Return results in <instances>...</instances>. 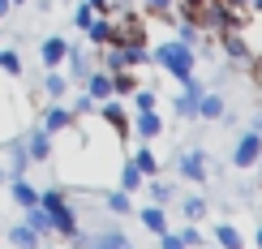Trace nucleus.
Wrapping results in <instances>:
<instances>
[{
  "mask_svg": "<svg viewBox=\"0 0 262 249\" xmlns=\"http://www.w3.org/2000/svg\"><path fill=\"white\" fill-rule=\"evenodd\" d=\"M134 103H138V112H146V107H155V90H134Z\"/></svg>",
  "mask_w": 262,
  "mask_h": 249,
  "instance_id": "nucleus-35",
  "label": "nucleus"
},
{
  "mask_svg": "<svg viewBox=\"0 0 262 249\" xmlns=\"http://www.w3.org/2000/svg\"><path fill=\"white\" fill-rule=\"evenodd\" d=\"M52 150H56V146H52V133H48V129H35V133L26 138V155H30V159H52Z\"/></svg>",
  "mask_w": 262,
  "mask_h": 249,
  "instance_id": "nucleus-10",
  "label": "nucleus"
},
{
  "mask_svg": "<svg viewBox=\"0 0 262 249\" xmlns=\"http://www.w3.org/2000/svg\"><path fill=\"white\" fill-rule=\"evenodd\" d=\"M198 116L220 121V116H224V95H202V99H198Z\"/></svg>",
  "mask_w": 262,
  "mask_h": 249,
  "instance_id": "nucleus-18",
  "label": "nucleus"
},
{
  "mask_svg": "<svg viewBox=\"0 0 262 249\" xmlns=\"http://www.w3.org/2000/svg\"><path fill=\"white\" fill-rule=\"evenodd\" d=\"M91 9L103 13V17H112V13H121V9H129V0H91Z\"/></svg>",
  "mask_w": 262,
  "mask_h": 249,
  "instance_id": "nucleus-28",
  "label": "nucleus"
},
{
  "mask_svg": "<svg viewBox=\"0 0 262 249\" xmlns=\"http://www.w3.org/2000/svg\"><path fill=\"white\" fill-rule=\"evenodd\" d=\"M220 35H224V52H228V56H232V60H249V48H245V39L236 35L232 26H224Z\"/></svg>",
  "mask_w": 262,
  "mask_h": 249,
  "instance_id": "nucleus-14",
  "label": "nucleus"
},
{
  "mask_svg": "<svg viewBox=\"0 0 262 249\" xmlns=\"http://www.w3.org/2000/svg\"><path fill=\"white\" fill-rule=\"evenodd\" d=\"M258 245H262V228H258Z\"/></svg>",
  "mask_w": 262,
  "mask_h": 249,
  "instance_id": "nucleus-41",
  "label": "nucleus"
},
{
  "mask_svg": "<svg viewBox=\"0 0 262 249\" xmlns=\"http://www.w3.org/2000/svg\"><path fill=\"white\" fill-rule=\"evenodd\" d=\"M9 5H13V0H0V17H5V13H9Z\"/></svg>",
  "mask_w": 262,
  "mask_h": 249,
  "instance_id": "nucleus-40",
  "label": "nucleus"
},
{
  "mask_svg": "<svg viewBox=\"0 0 262 249\" xmlns=\"http://www.w3.org/2000/svg\"><path fill=\"white\" fill-rule=\"evenodd\" d=\"M107 73H112V95H134L138 90V78L129 69H107Z\"/></svg>",
  "mask_w": 262,
  "mask_h": 249,
  "instance_id": "nucleus-17",
  "label": "nucleus"
},
{
  "mask_svg": "<svg viewBox=\"0 0 262 249\" xmlns=\"http://www.w3.org/2000/svg\"><path fill=\"white\" fill-rule=\"evenodd\" d=\"M146 5L155 9V13H163V9H172V5H177V0H146Z\"/></svg>",
  "mask_w": 262,
  "mask_h": 249,
  "instance_id": "nucleus-39",
  "label": "nucleus"
},
{
  "mask_svg": "<svg viewBox=\"0 0 262 249\" xmlns=\"http://www.w3.org/2000/svg\"><path fill=\"white\" fill-rule=\"evenodd\" d=\"M13 5H21V0H13Z\"/></svg>",
  "mask_w": 262,
  "mask_h": 249,
  "instance_id": "nucleus-43",
  "label": "nucleus"
},
{
  "mask_svg": "<svg viewBox=\"0 0 262 249\" xmlns=\"http://www.w3.org/2000/svg\"><path fill=\"white\" fill-rule=\"evenodd\" d=\"M9 241H13V245H21V249H35V245H39V232L30 228V223H17V228L9 232Z\"/></svg>",
  "mask_w": 262,
  "mask_h": 249,
  "instance_id": "nucleus-21",
  "label": "nucleus"
},
{
  "mask_svg": "<svg viewBox=\"0 0 262 249\" xmlns=\"http://www.w3.org/2000/svg\"><path fill=\"white\" fill-rule=\"evenodd\" d=\"M99 112H103V121L112 125L116 133H129V121H125V116H121V103H112V99H103V107H99Z\"/></svg>",
  "mask_w": 262,
  "mask_h": 249,
  "instance_id": "nucleus-19",
  "label": "nucleus"
},
{
  "mask_svg": "<svg viewBox=\"0 0 262 249\" xmlns=\"http://www.w3.org/2000/svg\"><path fill=\"white\" fill-rule=\"evenodd\" d=\"M64 60H69L73 78H86V52L82 48H69V52H64Z\"/></svg>",
  "mask_w": 262,
  "mask_h": 249,
  "instance_id": "nucleus-26",
  "label": "nucleus"
},
{
  "mask_svg": "<svg viewBox=\"0 0 262 249\" xmlns=\"http://www.w3.org/2000/svg\"><path fill=\"white\" fill-rule=\"evenodd\" d=\"M86 39H91L95 48H107V43H112V21H107L103 13H95L91 26H86Z\"/></svg>",
  "mask_w": 262,
  "mask_h": 249,
  "instance_id": "nucleus-12",
  "label": "nucleus"
},
{
  "mask_svg": "<svg viewBox=\"0 0 262 249\" xmlns=\"http://www.w3.org/2000/svg\"><path fill=\"white\" fill-rule=\"evenodd\" d=\"M134 129H138V138H146V142H155V138L163 133V121H159V112H155V107H146V112H138Z\"/></svg>",
  "mask_w": 262,
  "mask_h": 249,
  "instance_id": "nucleus-8",
  "label": "nucleus"
},
{
  "mask_svg": "<svg viewBox=\"0 0 262 249\" xmlns=\"http://www.w3.org/2000/svg\"><path fill=\"white\" fill-rule=\"evenodd\" d=\"M69 125H73V112H69V107H60V103H52V107H48V116H43V129L56 138L60 129H69Z\"/></svg>",
  "mask_w": 262,
  "mask_h": 249,
  "instance_id": "nucleus-11",
  "label": "nucleus"
},
{
  "mask_svg": "<svg viewBox=\"0 0 262 249\" xmlns=\"http://www.w3.org/2000/svg\"><path fill=\"white\" fill-rule=\"evenodd\" d=\"M198 99H202V82L189 78V82H185V90H181V99H177V112L185 116V121H193V116H198Z\"/></svg>",
  "mask_w": 262,
  "mask_h": 249,
  "instance_id": "nucleus-5",
  "label": "nucleus"
},
{
  "mask_svg": "<svg viewBox=\"0 0 262 249\" xmlns=\"http://www.w3.org/2000/svg\"><path fill=\"white\" fill-rule=\"evenodd\" d=\"M39 207H48L52 215V232H60V236H78V215H73V207L64 202V193L60 189H48V193H39Z\"/></svg>",
  "mask_w": 262,
  "mask_h": 249,
  "instance_id": "nucleus-2",
  "label": "nucleus"
},
{
  "mask_svg": "<svg viewBox=\"0 0 262 249\" xmlns=\"http://www.w3.org/2000/svg\"><path fill=\"white\" fill-rule=\"evenodd\" d=\"M26 164H30L26 142H17V146H13V176H21V172H26Z\"/></svg>",
  "mask_w": 262,
  "mask_h": 249,
  "instance_id": "nucleus-31",
  "label": "nucleus"
},
{
  "mask_svg": "<svg viewBox=\"0 0 262 249\" xmlns=\"http://www.w3.org/2000/svg\"><path fill=\"white\" fill-rule=\"evenodd\" d=\"M215 241H220V245H228V249H241V232H236V228H228V223H220V228H215Z\"/></svg>",
  "mask_w": 262,
  "mask_h": 249,
  "instance_id": "nucleus-27",
  "label": "nucleus"
},
{
  "mask_svg": "<svg viewBox=\"0 0 262 249\" xmlns=\"http://www.w3.org/2000/svg\"><path fill=\"white\" fill-rule=\"evenodd\" d=\"M0 180H5V172H0Z\"/></svg>",
  "mask_w": 262,
  "mask_h": 249,
  "instance_id": "nucleus-42",
  "label": "nucleus"
},
{
  "mask_svg": "<svg viewBox=\"0 0 262 249\" xmlns=\"http://www.w3.org/2000/svg\"><path fill=\"white\" fill-rule=\"evenodd\" d=\"M150 52L142 43H107V56H103V69H138L146 64Z\"/></svg>",
  "mask_w": 262,
  "mask_h": 249,
  "instance_id": "nucleus-3",
  "label": "nucleus"
},
{
  "mask_svg": "<svg viewBox=\"0 0 262 249\" xmlns=\"http://www.w3.org/2000/svg\"><path fill=\"white\" fill-rule=\"evenodd\" d=\"M198 35H202V30L193 26L189 17H181V43H189V48H193V43H198Z\"/></svg>",
  "mask_w": 262,
  "mask_h": 249,
  "instance_id": "nucleus-32",
  "label": "nucleus"
},
{
  "mask_svg": "<svg viewBox=\"0 0 262 249\" xmlns=\"http://www.w3.org/2000/svg\"><path fill=\"white\" fill-rule=\"evenodd\" d=\"M91 17H95L91 0H82V5H78V13H73V21H78V30H86V26H91Z\"/></svg>",
  "mask_w": 262,
  "mask_h": 249,
  "instance_id": "nucleus-33",
  "label": "nucleus"
},
{
  "mask_svg": "<svg viewBox=\"0 0 262 249\" xmlns=\"http://www.w3.org/2000/svg\"><path fill=\"white\" fill-rule=\"evenodd\" d=\"M82 82H86V95H91L95 103L112 99V73H107V69H95L91 78H82Z\"/></svg>",
  "mask_w": 262,
  "mask_h": 249,
  "instance_id": "nucleus-6",
  "label": "nucleus"
},
{
  "mask_svg": "<svg viewBox=\"0 0 262 249\" xmlns=\"http://www.w3.org/2000/svg\"><path fill=\"white\" fill-rule=\"evenodd\" d=\"M134 164L142 168V176H159V155H155V150H138Z\"/></svg>",
  "mask_w": 262,
  "mask_h": 249,
  "instance_id": "nucleus-23",
  "label": "nucleus"
},
{
  "mask_svg": "<svg viewBox=\"0 0 262 249\" xmlns=\"http://www.w3.org/2000/svg\"><path fill=\"white\" fill-rule=\"evenodd\" d=\"M150 198H155L159 207H163V202L172 198V185H159V180H150Z\"/></svg>",
  "mask_w": 262,
  "mask_h": 249,
  "instance_id": "nucleus-36",
  "label": "nucleus"
},
{
  "mask_svg": "<svg viewBox=\"0 0 262 249\" xmlns=\"http://www.w3.org/2000/svg\"><path fill=\"white\" fill-rule=\"evenodd\" d=\"M159 241H163V249H181V236H172V232H159Z\"/></svg>",
  "mask_w": 262,
  "mask_h": 249,
  "instance_id": "nucleus-38",
  "label": "nucleus"
},
{
  "mask_svg": "<svg viewBox=\"0 0 262 249\" xmlns=\"http://www.w3.org/2000/svg\"><path fill=\"white\" fill-rule=\"evenodd\" d=\"M64 52H69V43H64L60 35H52V39H43V48H39V56L48 69H60V60H64Z\"/></svg>",
  "mask_w": 262,
  "mask_h": 249,
  "instance_id": "nucleus-9",
  "label": "nucleus"
},
{
  "mask_svg": "<svg viewBox=\"0 0 262 249\" xmlns=\"http://www.w3.org/2000/svg\"><path fill=\"white\" fill-rule=\"evenodd\" d=\"M177 168H181L185 180H206V155H202V150H185Z\"/></svg>",
  "mask_w": 262,
  "mask_h": 249,
  "instance_id": "nucleus-7",
  "label": "nucleus"
},
{
  "mask_svg": "<svg viewBox=\"0 0 262 249\" xmlns=\"http://www.w3.org/2000/svg\"><path fill=\"white\" fill-rule=\"evenodd\" d=\"M0 69H5L9 78H17V73H21V56H17L13 48H9V52H0Z\"/></svg>",
  "mask_w": 262,
  "mask_h": 249,
  "instance_id": "nucleus-29",
  "label": "nucleus"
},
{
  "mask_svg": "<svg viewBox=\"0 0 262 249\" xmlns=\"http://www.w3.org/2000/svg\"><path fill=\"white\" fill-rule=\"evenodd\" d=\"M232 164H236V168H258V164H262V133H258V129H254V133H245L241 142H236Z\"/></svg>",
  "mask_w": 262,
  "mask_h": 249,
  "instance_id": "nucleus-4",
  "label": "nucleus"
},
{
  "mask_svg": "<svg viewBox=\"0 0 262 249\" xmlns=\"http://www.w3.org/2000/svg\"><path fill=\"white\" fill-rule=\"evenodd\" d=\"M107 211H112V215H134V202H129V193H125V189L107 193Z\"/></svg>",
  "mask_w": 262,
  "mask_h": 249,
  "instance_id": "nucleus-24",
  "label": "nucleus"
},
{
  "mask_svg": "<svg viewBox=\"0 0 262 249\" xmlns=\"http://www.w3.org/2000/svg\"><path fill=\"white\" fill-rule=\"evenodd\" d=\"M134 215H138L142 223H146L150 232H163V228H168V215H163L159 202H150V207H142V211H134Z\"/></svg>",
  "mask_w": 262,
  "mask_h": 249,
  "instance_id": "nucleus-13",
  "label": "nucleus"
},
{
  "mask_svg": "<svg viewBox=\"0 0 262 249\" xmlns=\"http://www.w3.org/2000/svg\"><path fill=\"white\" fill-rule=\"evenodd\" d=\"M177 236H181V245H202V232L193 228V223H189V228H185V232H177Z\"/></svg>",
  "mask_w": 262,
  "mask_h": 249,
  "instance_id": "nucleus-37",
  "label": "nucleus"
},
{
  "mask_svg": "<svg viewBox=\"0 0 262 249\" xmlns=\"http://www.w3.org/2000/svg\"><path fill=\"white\" fill-rule=\"evenodd\" d=\"M138 185H146V176H142V168L134 164V159H129V164L121 168V189H125V193H134Z\"/></svg>",
  "mask_w": 262,
  "mask_h": 249,
  "instance_id": "nucleus-20",
  "label": "nucleus"
},
{
  "mask_svg": "<svg viewBox=\"0 0 262 249\" xmlns=\"http://www.w3.org/2000/svg\"><path fill=\"white\" fill-rule=\"evenodd\" d=\"M43 90H48V95H52V99H60V95H64V90H69V82H64V78H60V73H56V69H48V82H43Z\"/></svg>",
  "mask_w": 262,
  "mask_h": 249,
  "instance_id": "nucleus-25",
  "label": "nucleus"
},
{
  "mask_svg": "<svg viewBox=\"0 0 262 249\" xmlns=\"http://www.w3.org/2000/svg\"><path fill=\"white\" fill-rule=\"evenodd\" d=\"M150 60L163 64V69H168L181 86L193 78V48H189V43H181V39H177V43H159V48L150 52Z\"/></svg>",
  "mask_w": 262,
  "mask_h": 249,
  "instance_id": "nucleus-1",
  "label": "nucleus"
},
{
  "mask_svg": "<svg viewBox=\"0 0 262 249\" xmlns=\"http://www.w3.org/2000/svg\"><path fill=\"white\" fill-rule=\"evenodd\" d=\"M86 245H103V249H129V236H125V232H99V236H91Z\"/></svg>",
  "mask_w": 262,
  "mask_h": 249,
  "instance_id": "nucleus-22",
  "label": "nucleus"
},
{
  "mask_svg": "<svg viewBox=\"0 0 262 249\" xmlns=\"http://www.w3.org/2000/svg\"><path fill=\"white\" fill-rule=\"evenodd\" d=\"M181 211H185V219L193 223V219H202V215H206V202H202V198H185Z\"/></svg>",
  "mask_w": 262,
  "mask_h": 249,
  "instance_id": "nucleus-30",
  "label": "nucleus"
},
{
  "mask_svg": "<svg viewBox=\"0 0 262 249\" xmlns=\"http://www.w3.org/2000/svg\"><path fill=\"white\" fill-rule=\"evenodd\" d=\"M69 112H73V116H91V112H95V99H91V95H78V103H73Z\"/></svg>",
  "mask_w": 262,
  "mask_h": 249,
  "instance_id": "nucleus-34",
  "label": "nucleus"
},
{
  "mask_svg": "<svg viewBox=\"0 0 262 249\" xmlns=\"http://www.w3.org/2000/svg\"><path fill=\"white\" fill-rule=\"evenodd\" d=\"M13 202H17V207H35V202H39V189L30 185L26 176H13Z\"/></svg>",
  "mask_w": 262,
  "mask_h": 249,
  "instance_id": "nucleus-15",
  "label": "nucleus"
},
{
  "mask_svg": "<svg viewBox=\"0 0 262 249\" xmlns=\"http://www.w3.org/2000/svg\"><path fill=\"white\" fill-rule=\"evenodd\" d=\"M26 223H30L39 236H48V232H52V215H48V207H39V202H35V207H26Z\"/></svg>",
  "mask_w": 262,
  "mask_h": 249,
  "instance_id": "nucleus-16",
  "label": "nucleus"
}]
</instances>
